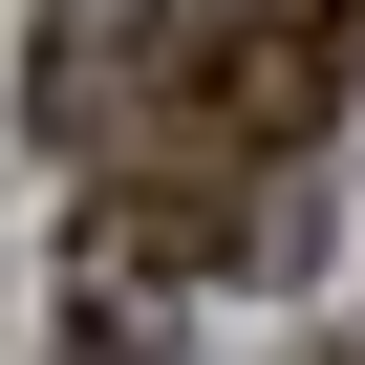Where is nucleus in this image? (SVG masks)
<instances>
[{
	"label": "nucleus",
	"instance_id": "1",
	"mask_svg": "<svg viewBox=\"0 0 365 365\" xmlns=\"http://www.w3.org/2000/svg\"><path fill=\"white\" fill-rule=\"evenodd\" d=\"M65 365H172V322H150V301H86V322H65Z\"/></svg>",
	"mask_w": 365,
	"mask_h": 365
}]
</instances>
